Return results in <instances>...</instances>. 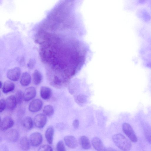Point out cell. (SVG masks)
Returning a JSON list of instances; mask_svg holds the SVG:
<instances>
[{"label":"cell","instance_id":"obj_22","mask_svg":"<svg viewBox=\"0 0 151 151\" xmlns=\"http://www.w3.org/2000/svg\"><path fill=\"white\" fill-rule=\"evenodd\" d=\"M44 114L46 116H52L54 113V109L53 106L50 105L45 106L43 109Z\"/></svg>","mask_w":151,"mask_h":151},{"label":"cell","instance_id":"obj_29","mask_svg":"<svg viewBox=\"0 0 151 151\" xmlns=\"http://www.w3.org/2000/svg\"><path fill=\"white\" fill-rule=\"evenodd\" d=\"M79 124V121L77 119H75L73 122V125L74 128L76 129L78 128Z\"/></svg>","mask_w":151,"mask_h":151},{"label":"cell","instance_id":"obj_20","mask_svg":"<svg viewBox=\"0 0 151 151\" xmlns=\"http://www.w3.org/2000/svg\"><path fill=\"white\" fill-rule=\"evenodd\" d=\"M33 79L34 83L36 85L40 84L41 82L42 76L41 73L38 70H35L33 75Z\"/></svg>","mask_w":151,"mask_h":151},{"label":"cell","instance_id":"obj_9","mask_svg":"<svg viewBox=\"0 0 151 151\" xmlns=\"http://www.w3.org/2000/svg\"><path fill=\"white\" fill-rule=\"evenodd\" d=\"M36 91L35 88L33 87H30L27 88L23 93L24 100L28 101L35 97Z\"/></svg>","mask_w":151,"mask_h":151},{"label":"cell","instance_id":"obj_28","mask_svg":"<svg viewBox=\"0 0 151 151\" xmlns=\"http://www.w3.org/2000/svg\"><path fill=\"white\" fill-rule=\"evenodd\" d=\"M35 62L34 60H30L27 64L28 68L30 69H32L35 65Z\"/></svg>","mask_w":151,"mask_h":151},{"label":"cell","instance_id":"obj_4","mask_svg":"<svg viewBox=\"0 0 151 151\" xmlns=\"http://www.w3.org/2000/svg\"><path fill=\"white\" fill-rule=\"evenodd\" d=\"M47 121L46 116L44 114H39L36 115L34 119V122L35 126L39 128H43L45 125Z\"/></svg>","mask_w":151,"mask_h":151},{"label":"cell","instance_id":"obj_16","mask_svg":"<svg viewBox=\"0 0 151 151\" xmlns=\"http://www.w3.org/2000/svg\"><path fill=\"white\" fill-rule=\"evenodd\" d=\"M54 134L53 127L51 126L49 127L45 131V136L47 142L49 144H52Z\"/></svg>","mask_w":151,"mask_h":151},{"label":"cell","instance_id":"obj_23","mask_svg":"<svg viewBox=\"0 0 151 151\" xmlns=\"http://www.w3.org/2000/svg\"><path fill=\"white\" fill-rule=\"evenodd\" d=\"M15 97L17 103L21 104L24 100L23 93L21 90L18 91L15 93Z\"/></svg>","mask_w":151,"mask_h":151},{"label":"cell","instance_id":"obj_26","mask_svg":"<svg viewBox=\"0 0 151 151\" xmlns=\"http://www.w3.org/2000/svg\"><path fill=\"white\" fill-rule=\"evenodd\" d=\"M6 107V101L5 100L2 99L0 101V112H2L4 111Z\"/></svg>","mask_w":151,"mask_h":151},{"label":"cell","instance_id":"obj_18","mask_svg":"<svg viewBox=\"0 0 151 151\" xmlns=\"http://www.w3.org/2000/svg\"><path fill=\"white\" fill-rule=\"evenodd\" d=\"M19 146L21 149L23 151H27L30 148L29 141L26 136L22 137L19 141Z\"/></svg>","mask_w":151,"mask_h":151},{"label":"cell","instance_id":"obj_14","mask_svg":"<svg viewBox=\"0 0 151 151\" xmlns=\"http://www.w3.org/2000/svg\"><path fill=\"white\" fill-rule=\"evenodd\" d=\"M15 87L13 82L10 81H6L4 82L2 87V91L4 93H7L13 91Z\"/></svg>","mask_w":151,"mask_h":151},{"label":"cell","instance_id":"obj_7","mask_svg":"<svg viewBox=\"0 0 151 151\" xmlns=\"http://www.w3.org/2000/svg\"><path fill=\"white\" fill-rule=\"evenodd\" d=\"M42 101L39 99H36L32 101L29 106L30 111L35 112L39 111L42 109Z\"/></svg>","mask_w":151,"mask_h":151},{"label":"cell","instance_id":"obj_17","mask_svg":"<svg viewBox=\"0 0 151 151\" xmlns=\"http://www.w3.org/2000/svg\"><path fill=\"white\" fill-rule=\"evenodd\" d=\"M80 144L83 149L86 150L89 149L91 147L90 142L88 138L85 136H81L79 138Z\"/></svg>","mask_w":151,"mask_h":151},{"label":"cell","instance_id":"obj_13","mask_svg":"<svg viewBox=\"0 0 151 151\" xmlns=\"http://www.w3.org/2000/svg\"><path fill=\"white\" fill-rule=\"evenodd\" d=\"M40 94L42 98L45 100H47L51 97L52 91L51 89L48 87L42 86L40 88Z\"/></svg>","mask_w":151,"mask_h":151},{"label":"cell","instance_id":"obj_30","mask_svg":"<svg viewBox=\"0 0 151 151\" xmlns=\"http://www.w3.org/2000/svg\"><path fill=\"white\" fill-rule=\"evenodd\" d=\"M0 151H8V149L6 146L2 145L0 147Z\"/></svg>","mask_w":151,"mask_h":151},{"label":"cell","instance_id":"obj_32","mask_svg":"<svg viewBox=\"0 0 151 151\" xmlns=\"http://www.w3.org/2000/svg\"><path fill=\"white\" fill-rule=\"evenodd\" d=\"M3 84H2V83L1 81H0V88H2Z\"/></svg>","mask_w":151,"mask_h":151},{"label":"cell","instance_id":"obj_11","mask_svg":"<svg viewBox=\"0 0 151 151\" xmlns=\"http://www.w3.org/2000/svg\"><path fill=\"white\" fill-rule=\"evenodd\" d=\"M64 140L66 145L70 148H75L78 146L77 141L75 137L73 136H65L64 138Z\"/></svg>","mask_w":151,"mask_h":151},{"label":"cell","instance_id":"obj_8","mask_svg":"<svg viewBox=\"0 0 151 151\" xmlns=\"http://www.w3.org/2000/svg\"><path fill=\"white\" fill-rule=\"evenodd\" d=\"M14 124L13 119L10 117L4 118L0 123V130L2 131H4L12 127Z\"/></svg>","mask_w":151,"mask_h":151},{"label":"cell","instance_id":"obj_6","mask_svg":"<svg viewBox=\"0 0 151 151\" xmlns=\"http://www.w3.org/2000/svg\"><path fill=\"white\" fill-rule=\"evenodd\" d=\"M19 136V133L17 130L12 129L5 133V137L6 139L9 142H15L18 140Z\"/></svg>","mask_w":151,"mask_h":151},{"label":"cell","instance_id":"obj_2","mask_svg":"<svg viewBox=\"0 0 151 151\" xmlns=\"http://www.w3.org/2000/svg\"><path fill=\"white\" fill-rule=\"evenodd\" d=\"M122 129L124 133L133 142L137 141V137L131 126L129 124L125 123L122 125Z\"/></svg>","mask_w":151,"mask_h":151},{"label":"cell","instance_id":"obj_27","mask_svg":"<svg viewBox=\"0 0 151 151\" xmlns=\"http://www.w3.org/2000/svg\"><path fill=\"white\" fill-rule=\"evenodd\" d=\"M86 98L85 96L82 95H79L77 97L78 101L80 103H83L86 100Z\"/></svg>","mask_w":151,"mask_h":151},{"label":"cell","instance_id":"obj_10","mask_svg":"<svg viewBox=\"0 0 151 151\" xmlns=\"http://www.w3.org/2000/svg\"><path fill=\"white\" fill-rule=\"evenodd\" d=\"M92 144L96 151H106V149L101 140L99 137H95L92 140Z\"/></svg>","mask_w":151,"mask_h":151},{"label":"cell","instance_id":"obj_3","mask_svg":"<svg viewBox=\"0 0 151 151\" xmlns=\"http://www.w3.org/2000/svg\"><path fill=\"white\" fill-rule=\"evenodd\" d=\"M21 70L18 67L9 70L6 73L7 77L10 80L16 81L18 80L21 75Z\"/></svg>","mask_w":151,"mask_h":151},{"label":"cell","instance_id":"obj_31","mask_svg":"<svg viewBox=\"0 0 151 151\" xmlns=\"http://www.w3.org/2000/svg\"><path fill=\"white\" fill-rule=\"evenodd\" d=\"M106 151H117L115 149L112 148H108L107 149H106Z\"/></svg>","mask_w":151,"mask_h":151},{"label":"cell","instance_id":"obj_12","mask_svg":"<svg viewBox=\"0 0 151 151\" xmlns=\"http://www.w3.org/2000/svg\"><path fill=\"white\" fill-rule=\"evenodd\" d=\"M6 107L11 111L13 110L15 108L17 102L15 97L13 95L8 96L6 100Z\"/></svg>","mask_w":151,"mask_h":151},{"label":"cell","instance_id":"obj_21","mask_svg":"<svg viewBox=\"0 0 151 151\" xmlns=\"http://www.w3.org/2000/svg\"><path fill=\"white\" fill-rule=\"evenodd\" d=\"M143 130L146 140L151 144V127L148 125L146 124L144 127Z\"/></svg>","mask_w":151,"mask_h":151},{"label":"cell","instance_id":"obj_15","mask_svg":"<svg viewBox=\"0 0 151 151\" xmlns=\"http://www.w3.org/2000/svg\"><path fill=\"white\" fill-rule=\"evenodd\" d=\"M31 81V77L30 74L27 72L23 73L22 74L20 83L23 86H28Z\"/></svg>","mask_w":151,"mask_h":151},{"label":"cell","instance_id":"obj_25","mask_svg":"<svg viewBox=\"0 0 151 151\" xmlns=\"http://www.w3.org/2000/svg\"><path fill=\"white\" fill-rule=\"evenodd\" d=\"M37 151H53V149L50 146L46 145L40 147Z\"/></svg>","mask_w":151,"mask_h":151},{"label":"cell","instance_id":"obj_5","mask_svg":"<svg viewBox=\"0 0 151 151\" xmlns=\"http://www.w3.org/2000/svg\"><path fill=\"white\" fill-rule=\"evenodd\" d=\"M42 137L41 134L38 132L32 134L29 138V141L31 145L34 147L40 145L42 142Z\"/></svg>","mask_w":151,"mask_h":151},{"label":"cell","instance_id":"obj_1","mask_svg":"<svg viewBox=\"0 0 151 151\" xmlns=\"http://www.w3.org/2000/svg\"><path fill=\"white\" fill-rule=\"evenodd\" d=\"M112 139L117 147L123 151H128L131 148L130 142L122 134H114L112 137Z\"/></svg>","mask_w":151,"mask_h":151},{"label":"cell","instance_id":"obj_24","mask_svg":"<svg viewBox=\"0 0 151 151\" xmlns=\"http://www.w3.org/2000/svg\"><path fill=\"white\" fill-rule=\"evenodd\" d=\"M56 149L57 151H66L65 145L63 141L61 140L58 142Z\"/></svg>","mask_w":151,"mask_h":151},{"label":"cell","instance_id":"obj_19","mask_svg":"<svg viewBox=\"0 0 151 151\" xmlns=\"http://www.w3.org/2000/svg\"><path fill=\"white\" fill-rule=\"evenodd\" d=\"M23 127L27 130L31 129L33 126V122L31 117L27 116L25 118L22 122Z\"/></svg>","mask_w":151,"mask_h":151},{"label":"cell","instance_id":"obj_33","mask_svg":"<svg viewBox=\"0 0 151 151\" xmlns=\"http://www.w3.org/2000/svg\"><path fill=\"white\" fill-rule=\"evenodd\" d=\"M147 65V66L148 67H149L151 68V63H148Z\"/></svg>","mask_w":151,"mask_h":151}]
</instances>
